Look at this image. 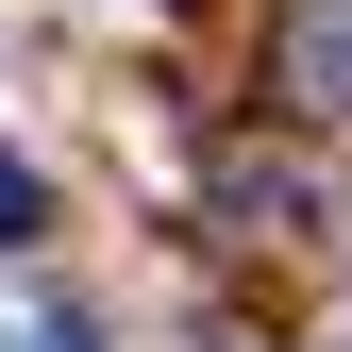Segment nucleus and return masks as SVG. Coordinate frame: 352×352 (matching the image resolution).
I'll return each instance as SVG.
<instances>
[{
  "mask_svg": "<svg viewBox=\"0 0 352 352\" xmlns=\"http://www.w3.org/2000/svg\"><path fill=\"white\" fill-rule=\"evenodd\" d=\"M285 118L352 135V0H285Z\"/></svg>",
  "mask_w": 352,
  "mask_h": 352,
  "instance_id": "f257e3e1",
  "label": "nucleus"
},
{
  "mask_svg": "<svg viewBox=\"0 0 352 352\" xmlns=\"http://www.w3.org/2000/svg\"><path fill=\"white\" fill-rule=\"evenodd\" d=\"M218 201H235L252 235H302V218H319V185H302L285 151H235V168H218Z\"/></svg>",
  "mask_w": 352,
  "mask_h": 352,
  "instance_id": "f03ea898",
  "label": "nucleus"
},
{
  "mask_svg": "<svg viewBox=\"0 0 352 352\" xmlns=\"http://www.w3.org/2000/svg\"><path fill=\"white\" fill-rule=\"evenodd\" d=\"M34 235H51V185H34V168L0 151V252H34Z\"/></svg>",
  "mask_w": 352,
  "mask_h": 352,
  "instance_id": "7ed1b4c3",
  "label": "nucleus"
},
{
  "mask_svg": "<svg viewBox=\"0 0 352 352\" xmlns=\"http://www.w3.org/2000/svg\"><path fill=\"white\" fill-rule=\"evenodd\" d=\"M17 352H84V319H17Z\"/></svg>",
  "mask_w": 352,
  "mask_h": 352,
  "instance_id": "20e7f679",
  "label": "nucleus"
}]
</instances>
